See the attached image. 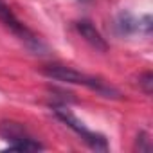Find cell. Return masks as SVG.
Segmentation results:
<instances>
[{
    "label": "cell",
    "mask_w": 153,
    "mask_h": 153,
    "mask_svg": "<svg viewBox=\"0 0 153 153\" xmlns=\"http://www.w3.org/2000/svg\"><path fill=\"white\" fill-rule=\"evenodd\" d=\"M42 74H45L51 79H58V81H63V83L83 85V87H87V88H90V90H94V92H97L105 97H117L119 96V92L112 85H108L106 81L96 78V76H88L85 72H79L72 67H67V65H58V63L45 65L42 68Z\"/></svg>",
    "instance_id": "cell-1"
},
{
    "label": "cell",
    "mask_w": 153,
    "mask_h": 153,
    "mask_svg": "<svg viewBox=\"0 0 153 153\" xmlns=\"http://www.w3.org/2000/svg\"><path fill=\"white\" fill-rule=\"evenodd\" d=\"M54 114H56V117H58L63 124H67L72 131L78 133V135L81 137V140L87 142L92 149H96V151H106V149H108L106 137L101 135V133H97V131H92L90 128H87L85 123H81L70 110H67V108H63V106H56V108H54Z\"/></svg>",
    "instance_id": "cell-2"
},
{
    "label": "cell",
    "mask_w": 153,
    "mask_h": 153,
    "mask_svg": "<svg viewBox=\"0 0 153 153\" xmlns=\"http://www.w3.org/2000/svg\"><path fill=\"white\" fill-rule=\"evenodd\" d=\"M0 22L4 24V27L6 29H9L18 40H22L29 49H33V51H40L43 45H42V42L16 18V15L11 11V7L4 2V0H0Z\"/></svg>",
    "instance_id": "cell-3"
},
{
    "label": "cell",
    "mask_w": 153,
    "mask_h": 153,
    "mask_svg": "<svg viewBox=\"0 0 153 153\" xmlns=\"http://www.w3.org/2000/svg\"><path fill=\"white\" fill-rule=\"evenodd\" d=\"M0 133L4 135L6 140H9V149L13 151H40L43 149V144L34 140L27 131L16 124V123H6L0 126Z\"/></svg>",
    "instance_id": "cell-4"
},
{
    "label": "cell",
    "mask_w": 153,
    "mask_h": 153,
    "mask_svg": "<svg viewBox=\"0 0 153 153\" xmlns=\"http://www.w3.org/2000/svg\"><path fill=\"white\" fill-rule=\"evenodd\" d=\"M76 29H78V33L81 34V38H85V42H88L94 49H97L101 52H105L108 49V43L105 42L101 33L96 29V25L90 20H79L78 24H76Z\"/></svg>",
    "instance_id": "cell-5"
},
{
    "label": "cell",
    "mask_w": 153,
    "mask_h": 153,
    "mask_svg": "<svg viewBox=\"0 0 153 153\" xmlns=\"http://www.w3.org/2000/svg\"><path fill=\"white\" fill-rule=\"evenodd\" d=\"M151 79H153V78H151V72H146L142 78L139 79V83L144 87V92H146V94H151V83H153Z\"/></svg>",
    "instance_id": "cell-6"
}]
</instances>
